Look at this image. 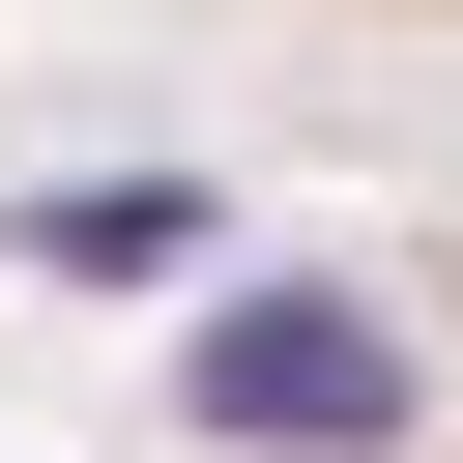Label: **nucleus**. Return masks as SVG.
<instances>
[{
    "mask_svg": "<svg viewBox=\"0 0 463 463\" xmlns=\"http://www.w3.org/2000/svg\"><path fill=\"white\" fill-rule=\"evenodd\" d=\"M318 29H405V58H463V0H318Z\"/></svg>",
    "mask_w": 463,
    "mask_h": 463,
    "instance_id": "obj_1",
    "label": "nucleus"
}]
</instances>
